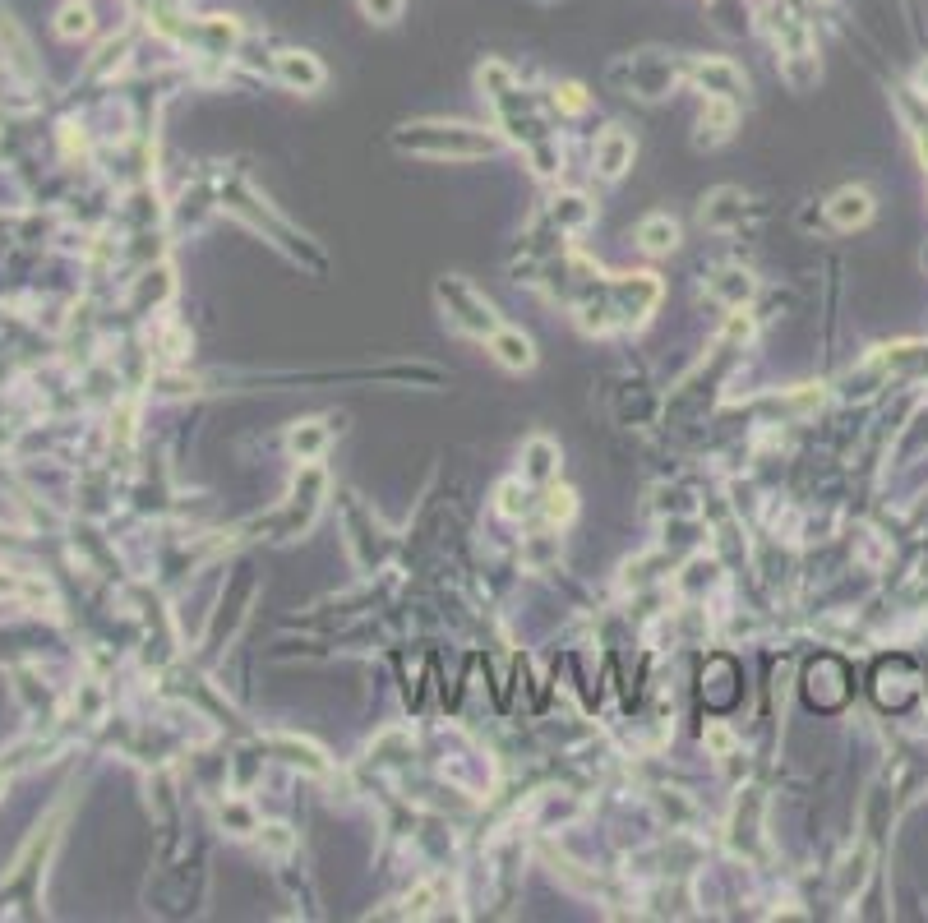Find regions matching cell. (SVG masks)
Returning a JSON list of instances; mask_svg holds the SVG:
<instances>
[{
    "label": "cell",
    "mask_w": 928,
    "mask_h": 923,
    "mask_svg": "<svg viewBox=\"0 0 928 923\" xmlns=\"http://www.w3.org/2000/svg\"><path fill=\"white\" fill-rule=\"evenodd\" d=\"M439 296L453 300V310H458L453 319H458V328H467V333H481V337H485V333H490V337L499 333L495 310H490L485 300L471 296V287H462V282H444V287H439Z\"/></svg>",
    "instance_id": "obj_1"
},
{
    "label": "cell",
    "mask_w": 928,
    "mask_h": 923,
    "mask_svg": "<svg viewBox=\"0 0 928 923\" xmlns=\"http://www.w3.org/2000/svg\"><path fill=\"white\" fill-rule=\"evenodd\" d=\"M827 217H832L841 231L864 227L868 217H873V194H868V190H841L832 204H827Z\"/></svg>",
    "instance_id": "obj_2"
},
{
    "label": "cell",
    "mask_w": 928,
    "mask_h": 923,
    "mask_svg": "<svg viewBox=\"0 0 928 923\" xmlns=\"http://www.w3.org/2000/svg\"><path fill=\"white\" fill-rule=\"evenodd\" d=\"M278 74L291 88H301V93H314V88L324 84V65L314 56H305V51H287V56L278 60Z\"/></svg>",
    "instance_id": "obj_3"
},
{
    "label": "cell",
    "mask_w": 928,
    "mask_h": 923,
    "mask_svg": "<svg viewBox=\"0 0 928 923\" xmlns=\"http://www.w3.org/2000/svg\"><path fill=\"white\" fill-rule=\"evenodd\" d=\"M628 162H633V139H628V134H619V130L601 134V144H596V167L615 180V176H624Z\"/></svg>",
    "instance_id": "obj_4"
},
{
    "label": "cell",
    "mask_w": 928,
    "mask_h": 923,
    "mask_svg": "<svg viewBox=\"0 0 928 923\" xmlns=\"http://www.w3.org/2000/svg\"><path fill=\"white\" fill-rule=\"evenodd\" d=\"M495 360H499V365H508V370H531L536 351H531V342L522 333H513V328H499V333H495Z\"/></svg>",
    "instance_id": "obj_5"
},
{
    "label": "cell",
    "mask_w": 928,
    "mask_h": 923,
    "mask_svg": "<svg viewBox=\"0 0 928 923\" xmlns=\"http://www.w3.org/2000/svg\"><path fill=\"white\" fill-rule=\"evenodd\" d=\"M638 240L647 245L651 254H665V250H675L679 231H675V222H670V217H647V222H642V231H638Z\"/></svg>",
    "instance_id": "obj_6"
},
{
    "label": "cell",
    "mask_w": 928,
    "mask_h": 923,
    "mask_svg": "<svg viewBox=\"0 0 928 923\" xmlns=\"http://www.w3.org/2000/svg\"><path fill=\"white\" fill-rule=\"evenodd\" d=\"M698 79L707 84V93L712 97H735L739 93V74L725 65V60H712V65H702Z\"/></svg>",
    "instance_id": "obj_7"
},
{
    "label": "cell",
    "mask_w": 928,
    "mask_h": 923,
    "mask_svg": "<svg viewBox=\"0 0 928 923\" xmlns=\"http://www.w3.org/2000/svg\"><path fill=\"white\" fill-rule=\"evenodd\" d=\"M555 444L550 439H531L527 444V476H536V480H545L550 471H555Z\"/></svg>",
    "instance_id": "obj_8"
},
{
    "label": "cell",
    "mask_w": 928,
    "mask_h": 923,
    "mask_svg": "<svg viewBox=\"0 0 928 923\" xmlns=\"http://www.w3.org/2000/svg\"><path fill=\"white\" fill-rule=\"evenodd\" d=\"M56 33L61 37H88L93 33V14H88L84 5H65V10L56 14Z\"/></svg>",
    "instance_id": "obj_9"
},
{
    "label": "cell",
    "mask_w": 928,
    "mask_h": 923,
    "mask_svg": "<svg viewBox=\"0 0 928 923\" xmlns=\"http://www.w3.org/2000/svg\"><path fill=\"white\" fill-rule=\"evenodd\" d=\"M324 444H328V430H324V425H301V430H291V453L314 457Z\"/></svg>",
    "instance_id": "obj_10"
},
{
    "label": "cell",
    "mask_w": 928,
    "mask_h": 923,
    "mask_svg": "<svg viewBox=\"0 0 928 923\" xmlns=\"http://www.w3.org/2000/svg\"><path fill=\"white\" fill-rule=\"evenodd\" d=\"M499 508H504L508 517H513V513H522V508H527V494L518 490V480H508V485H499Z\"/></svg>",
    "instance_id": "obj_11"
},
{
    "label": "cell",
    "mask_w": 928,
    "mask_h": 923,
    "mask_svg": "<svg viewBox=\"0 0 928 923\" xmlns=\"http://www.w3.org/2000/svg\"><path fill=\"white\" fill-rule=\"evenodd\" d=\"M545 513H550V522H568V517H573V494H568V490H550V504H545Z\"/></svg>",
    "instance_id": "obj_12"
},
{
    "label": "cell",
    "mask_w": 928,
    "mask_h": 923,
    "mask_svg": "<svg viewBox=\"0 0 928 923\" xmlns=\"http://www.w3.org/2000/svg\"><path fill=\"white\" fill-rule=\"evenodd\" d=\"M365 5V14L370 19H379V24H393L398 19V10H402V0H361Z\"/></svg>",
    "instance_id": "obj_13"
},
{
    "label": "cell",
    "mask_w": 928,
    "mask_h": 923,
    "mask_svg": "<svg viewBox=\"0 0 928 923\" xmlns=\"http://www.w3.org/2000/svg\"><path fill=\"white\" fill-rule=\"evenodd\" d=\"M707 744H712L716 753H730V744H735V739H730L725 730H707Z\"/></svg>",
    "instance_id": "obj_14"
},
{
    "label": "cell",
    "mask_w": 928,
    "mask_h": 923,
    "mask_svg": "<svg viewBox=\"0 0 928 923\" xmlns=\"http://www.w3.org/2000/svg\"><path fill=\"white\" fill-rule=\"evenodd\" d=\"M919 84H924V88H928V60H924V70H919Z\"/></svg>",
    "instance_id": "obj_15"
},
{
    "label": "cell",
    "mask_w": 928,
    "mask_h": 923,
    "mask_svg": "<svg viewBox=\"0 0 928 923\" xmlns=\"http://www.w3.org/2000/svg\"><path fill=\"white\" fill-rule=\"evenodd\" d=\"M0 794H5V776H0Z\"/></svg>",
    "instance_id": "obj_16"
}]
</instances>
